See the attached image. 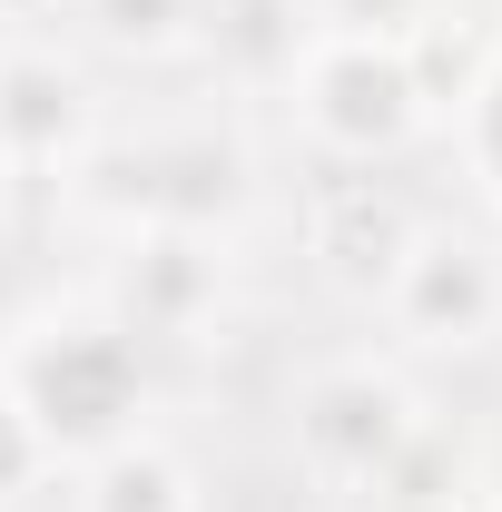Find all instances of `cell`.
Here are the masks:
<instances>
[{
    "label": "cell",
    "mask_w": 502,
    "mask_h": 512,
    "mask_svg": "<svg viewBox=\"0 0 502 512\" xmlns=\"http://www.w3.org/2000/svg\"><path fill=\"white\" fill-rule=\"evenodd\" d=\"M0 384L20 394V414H30V434H40L50 463H60V453L99 463L109 444H128V434H138V394H148L138 335H128V325H99V316L89 325H50Z\"/></svg>",
    "instance_id": "cell-1"
},
{
    "label": "cell",
    "mask_w": 502,
    "mask_h": 512,
    "mask_svg": "<svg viewBox=\"0 0 502 512\" xmlns=\"http://www.w3.org/2000/svg\"><path fill=\"white\" fill-rule=\"evenodd\" d=\"M40 473H50V453H40V434H30V414H20V394L0 384V503H10V493H30Z\"/></svg>",
    "instance_id": "cell-13"
},
{
    "label": "cell",
    "mask_w": 502,
    "mask_h": 512,
    "mask_svg": "<svg viewBox=\"0 0 502 512\" xmlns=\"http://www.w3.org/2000/svg\"><path fill=\"white\" fill-rule=\"evenodd\" d=\"M443 512H502V493H453Z\"/></svg>",
    "instance_id": "cell-15"
},
{
    "label": "cell",
    "mask_w": 502,
    "mask_h": 512,
    "mask_svg": "<svg viewBox=\"0 0 502 512\" xmlns=\"http://www.w3.org/2000/svg\"><path fill=\"white\" fill-rule=\"evenodd\" d=\"M89 148V79L60 50H0V158L60 168Z\"/></svg>",
    "instance_id": "cell-6"
},
{
    "label": "cell",
    "mask_w": 502,
    "mask_h": 512,
    "mask_svg": "<svg viewBox=\"0 0 502 512\" xmlns=\"http://www.w3.org/2000/svg\"><path fill=\"white\" fill-rule=\"evenodd\" d=\"M286 10H296V0H227L217 40H227L247 69H296V50H306V40H296V20H286Z\"/></svg>",
    "instance_id": "cell-10"
},
{
    "label": "cell",
    "mask_w": 502,
    "mask_h": 512,
    "mask_svg": "<svg viewBox=\"0 0 502 512\" xmlns=\"http://www.w3.org/2000/svg\"><path fill=\"white\" fill-rule=\"evenodd\" d=\"M384 306H394V325H404L414 345H483V335L502 325V266H493L483 237H443V227H424L414 256L394 266Z\"/></svg>",
    "instance_id": "cell-5"
},
{
    "label": "cell",
    "mask_w": 502,
    "mask_h": 512,
    "mask_svg": "<svg viewBox=\"0 0 502 512\" xmlns=\"http://www.w3.org/2000/svg\"><path fill=\"white\" fill-rule=\"evenodd\" d=\"M414 434H424V414H414L404 375H384V365H325L296 394V453L325 483H375Z\"/></svg>",
    "instance_id": "cell-3"
},
{
    "label": "cell",
    "mask_w": 502,
    "mask_h": 512,
    "mask_svg": "<svg viewBox=\"0 0 502 512\" xmlns=\"http://www.w3.org/2000/svg\"><path fill=\"white\" fill-rule=\"evenodd\" d=\"M414 237H424V217L384 178H365V168H335V178L306 188V256H315V276H335L345 296H384L394 266L414 256Z\"/></svg>",
    "instance_id": "cell-4"
},
{
    "label": "cell",
    "mask_w": 502,
    "mask_h": 512,
    "mask_svg": "<svg viewBox=\"0 0 502 512\" xmlns=\"http://www.w3.org/2000/svg\"><path fill=\"white\" fill-rule=\"evenodd\" d=\"M463 158H473V178L502 197V50L473 69V89H463Z\"/></svg>",
    "instance_id": "cell-11"
},
{
    "label": "cell",
    "mask_w": 502,
    "mask_h": 512,
    "mask_svg": "<svg viewBox=\"0 0 502 512\" xmlns=\"http://www.w3.org/2000/svg\"><path fill=\"white\" fill-rule=\"evenodd\" d=\"M325 10H335V30H375V40L424 30V0H325Z\"/></svg>",
    "instance_id": "cell-14"
},
{
    "label": "cell",
    "mask_w": 502,
    "mask_h": 512,
    "mask_svg": "<svg viewBox=\"0 0 502 512\" xmlns=\"http://www.w3.org/2000/svg\"><path fill=\"white\" fill-rule=\"evenodd\" d=\"M128 168H138L128 207H148V227H207L247 197V158L227 138H168V148H138Z\"/></svg>",
    "instance_id": "cell-7"
},
{
    "label": "cell",
    "mask_w": 502,
    "mask_h": 512,
    "mask_svg": "<svg viewBox=\"0 0 502 512\" xmlns=\"http://www.w3.org/2000/svg\"><path fill=\"white\" fill-rule=\"evenodd\" d=\"M79 512H188V463L168 444H109L99 463H89V493H79Z\"/></svg>",
    "instance_id": "cell-9"
},
{
    "label": "cell",
    "mask_w": 502,
    "mask_h": 512,
    "mask_svg": "<svg viewBox=\"0 0 502 512\" xmlns=\"http://www.w3.org/2000/svg\"><path fill=\"white\" fill-rule=\"evenodd\" d=\"M89 20L109 40H128V50H168L188 30V0H89Z\"/></svg>",
    "instance_id": "cell-12"
},
{
    "label": "cell",
    "mask_w": 502,
    "mask_h": 512,
    "mask_svg": "<svg viewBox=\"0 0 502 512\" xmlns=\"http://www.w3.org/2000/svg\"><path fill=\"white\" fill-rule=\"evenodd\" d=\"M217 306V256L197 227H148L138 237V266H128V335L138 325H158V335H178Z\"/></svg>",
    "instance_id": "cell-8"
},
{
    "label": "cell",
    "mask_w": 502,
    "mask_h": 512,
    "mask_svg": "<svg viewBox=\"0 0 502 512\" xmlns=\"http://www.w3.org/2000/svg\"><path fill=\"white\" fill-rule=\"evenodd\" d=\"M296 119L325 158H345V168H375L394 148H414V128H424V89H414V60H404V40H375V30H325L296 50Z\"/></svg>",
    "instance_id": "cell-2"
},
{
    "label": "cell",
    "mask_w": 502,
    "mask_h": 512,
    "mask_svg": "<svg viewBox=\"0 0 502 512\" xmlns=\"http://www.w3.org/2000/svg\"><path fill=\"white\" fill-rule=\"evenodd\" d=\"M30 10H50V0H0V20H30Z\"/></svg>",
    "instance_id": "cell-16"
}]
</instances>
